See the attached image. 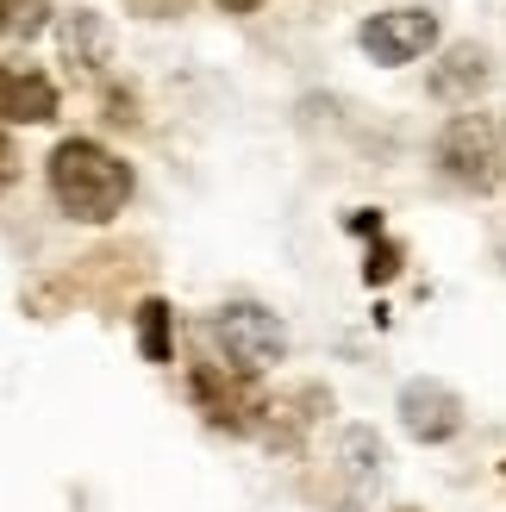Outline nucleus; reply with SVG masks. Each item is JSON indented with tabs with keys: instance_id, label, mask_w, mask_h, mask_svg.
Wrapping results in <instances>:
<instances>
[{
	"instance_id": "obj_14",
	"label": "nucleus",
	"mask_w": 506,
	"mask_h": 512,
	"mask_svg": "<svg viewBox=\"0 0 506 512\" xmlns=\"http://www.w3.org/2000/svg\"><path fill=\"white\" fill-rule=\"evenodd\" d=\"M13 175H19V157H13V144H7V132H0V194L13 188Z\"/></svg>"
},
{
	"instance_id": "obj_11",
	"label": "nucleus",
	"mask_w": 506,
	"mask_h": 512,
	"mask_svg": "<svg viewBox=\"0 0 506 512\" xmlns=\"http://www.w3.org/2000/svg\"><path fill=\"white\" fill-rule=\"evenodd\" d=\"M44 19H50V0H13L7 32H13V38H38V32H44Z\"/></svg>"
},
{
	"instance_id": "obj_7",
	"label": "nucleus",
	"mask_w": 506,
	"mask_h": 512,
	"mask_svg": "<svg viewBox=\"0 0 506 512\" xmlns=\"http://www.w3.org/2000/svg\"><path fill=\"white\" fill-rule=\"evenodd\" d=\"M0 119L13 125H50L57 119V82L25 63H0Z\"/></svg>"
},
{
	"instance_id": "obj_10",
	"label": "nucleus",
	"mask_w": 506,
	"mask_h": 512,
	"mask_svg": "<svg viewBox=\"0 0 506 512\" xmlns=\"http://www.w3.org/2000/svg\"><path fill=\"white\" fill-rule=\"evenodd\" d=\"M138 350H144V363H169V356H175V313H169V300H144L138 306Z\"/></svg>"
},
{
	"instance_id": "obj_16",
	"label": "nucleus",
	"mask_w": 506,
	"mask_h": 512,
	"mask_svg": "<svg viewBox=\"0 0 506 512\" xmlns=\"http://www.w3.org/2000/svg\"><path fill=\"white\" fill-rule=\"evenodd\" d=\"M7 13H13V0H0V32H7Z\"/></svg>"
},
{
	"instance_id": "obj_2",
	"label": "nucleus",
	"mask_w": 506,
	"mask_h": 512,
	"mask_svg": "<svg viewBox=\"0 0 506 512\" xmlns=\"http://www.w3.org/2000/svg\"><path fill=\"white\" fill-rule=\"evenodd\" d=\"M207 338L225 350V369H238V375H263L269 363H282V350H288V325L269 313V306L257 300H232V306H219V313L207 319Z\"/></svg>"
},
{
	"instance_id": "obj_3",
	"label": "nucleus",
	"mask_w": 506,
	"mask_h": 512,
	"mask_svg": "<svg viewBox=\"0 0 506 512\" xmlns=\"http://www.w3.org/2000/svg\"><path fill=\"white\" fill-rule=\"evenodd\" d=\"M438 169L457 188H475V194L500 188V132L482 113H457L438 132Z\"/></svg>"
},
{
	"instance_id": "obj_1",
	"label": "nucleus",
	"mask_w": 506,
	"mask_h": 512,
	"mask_svg": "<svg viewBox=\"0 0 506 512\" xmlns=\"http://www.w3.org/2000/svg\"><path fill=\"white\" fill-rule=\"evenodd\" d=\"M50 194L57 207L82 225H107L125 200H132V163H119L107 144L94 138H63L50 150Z\"/></svg>"
},
{
	"instance_id": "obj_9",
	"label": "nucleus",
	"mask_w": 506,
	"mask_h": 512,
	"mask_svg": "<svg viewBox=\"0 0 506 512\" xmlns=\"http://www.w3.org/2000/svg\"><path fill=\"white\" fill-rule=\"evenodd\" d=\"M107 44H113V32H107V19L100 13H69L63 19V57L75 63V69H100L107 63Z\"/></svg>"
},
{
	"instance_id": "obj_5",
	"label": "nucleus",
	"mask_w": 506,
	"mask_h": 512,
	"mask_svg": "<svg viewBox=\"0 0 506 512\" xmlns=\"http://www.w3.org/2000/svg\"><path fill=\"white\" fill-rule=\"evenodd\" d=\"M188 388H194V406L207 413V425H219V431H250L263 413V400L250 394V375L225 369V363H194Z\"/></svg>"
},
{
	"instance_id": "obj_15",
	"label": "nucleus",
	"mask_w": 506,
	"mask_h": 512,
	"mask_svg": "<svg viewBox=\"0 0 506 512\" xmlns=\"http://www.w3.org/2000/svg\"><path fill=\"white\" fill-rule=\"evenodd\" d=\"M225 13H257V0H219Z\"/></svg>"
},
{
	"instance_id": "obj_8",
	"label": "nucleus",
	"mask_w": 506,
	"mask_h": 512,
	"mask_svg": "<svg viewBox=\"0 0 506 512\" xmlns=\"http://www.w3.org/2000/svg\"><path fill=\"white\" fill-rule=\"evenodd\" d=\"M488 50L482 44H450L444 50V63L432 69V94L438 100H450V107H463V100H475V94H482L488 88Z\"/></svg>"
},
{
	"instance_id": "obj_12",
	"label": "nucleus",
	"mask_w": 506,
	"mask_h": 512,
	"mask_svg": "<svg viewBox=\"0 0 506 512\" xmlns=\"http://www.w3.org/2000/svg\"><path fill=\"white\" fill-rule=\"evenodd\" d=\"M394 269H400V250H394V244L369 250V263H363V275H369V281H394Z\"/></svg>"
},
{
	"instance_id": "obj_17",
	"label": "nucleus",
	"mask_w": 506,
	"mask_h": 512,
	"mask_svg": "<svg viewBox=\"0 0 506 512\" xmlns=\"http://www.w3.org/2000/svg\"><path fill=\"white\" fill-rule=\"evenodd\" d=\"M500 263H506V244H500Z\"/></svg>"
},
{
	"instance_id": "obj_13",
	"label": "nucleus",
	"mask_w": 506,
	"mask_h": 512,
	"mask_svg": "<svg viewBox=\"0 0 506 512\" xmlns=\"http://www.w3.org/2000/svg\"><path fill=\"white\" fill-rule=\"evenodd\" d=\"M125 7H132L138 19H175V13H182V0H125Z\"/></svg>"
},
{
	"instance_id": "obj_4",
	"label": "nucleus",
	"mask_w": 506,
	"mask_h": 512,
	"mask_svg": "<svg viewBox=\"0 0 506 512\" xmlns=\"http://www.w3.org/2000/svg\"><path fill=\"white\" fill-rule=\"evenodd\" d=\"M357 44H363L382 69H400V63H413V57H425V50L438 44V19L425 13V7H394V13L363 19Z\"/></svg>"
},
{
	"instance_id": "obj_6",
	"label": "nucleus",
	"mask_w": 506,
	"mask_h": 512,
	"mask_svg": "<svg viewBox=\"0 0 506 512\" xmlns=\"http://www.w3.org/2000/svg\"><path fill=\"white\" fill-rule=\"evenodd\" d=\"M400 425L413 431L419 444H444L463 431V400L444 388V381H407L400 388Z\"/></svg>"
}]
</instances>
